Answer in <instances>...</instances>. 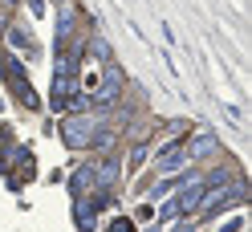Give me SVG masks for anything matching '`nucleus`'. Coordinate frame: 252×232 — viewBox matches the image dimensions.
I'll return each mask as SVG.
<instances>
[{
    "instance_id": "nucleus-1",
    "label": "nucleus",
    "mask_w": 252,
    "mask_h": 232,
    "mask_svg": "<svg viewBox=\"0 0 252 232\" xmlns=\"http://www.w3.org/2000/svg\"><path fill=\"white\" fill-rule=\"evenodd\" d=\"M98 122L102 118H86V114H73L61 122V138H65V147L69 151H86L94 143V134H98Z\"/></svg>"
},
{
    "instance_id": "nucleus-2",
    "label": "nucleus",
    "mask_w": 252,
    "mask_h": 232,
    "mask_svg": "<svg viewBox=\"0 0 252 232\" xmlns=\"http://www.w3.org/2000/svg\"><path fill=\"white\" fill-rule=\"evenodd\" d=\"M118 90H122V69L114 66V61H106L102 86H98V90H94V94H90V102H94V106H110V102L118 98Z\"/></svg>"
},
{
    "instance_id": "nucleus-3",
    "label": "nucleus",
    "mask_w": 252,
    "mask_h": 232,
    "mask_svg": "<svg viewBox=\"0 0 252 232\" xmlns=\"http://www.w3.org/2000/svg\"><path fill=\"white\" fill-rule=\"evenodd\" d=\"M69 188H73V199H77V196H86V192H94V167H90V163L73 171V183H69Z\"/></svg>"
},
{
    "instance_id": "nucleus-4",
    "label": "nucleus",
    "mask_w": 252,
    "mask_h": 232,
    "mask_svg": "<svg viewBox=\"0 0 252 232\" xmlns=\"http://www.w3.org/2000/svg\"><path fill=\"white\" fill-rule=\"evenodd\" d=\"M183 151H187V155H212V151H216V134L199 131V134H195V138H191V143H187Z\"/></svg>"
},
{
    "instance_id": "nucleus-5",
    "label": "nucleus",
    "mask_w": 252,
    "mask_h": 232,
    "mask_svg": "<svg viewBox=\"0 0 252 232\" xmlns=\"http://www.w3.org/2000/svg\"><path fill=\"white\" fill-rule=\"evenodd\" d=\"M8 41H12V45H21V49H25L29 57H33V53H37V41H33V37H29V33H25V29H8Z\"/></svg>"
},
{
    "instance_id": "nucleus-6",
    "label": "nucleus",
    "mask_w": 252,
    "mask_h": 232,
    "mask_svg": "<svg viewBox=\"0 0 252 232\" xmlns=\"http://www.w3.org/2000/svg\"><path fill=\"white\" fill-rule=\"evenodd\" d=\"M90 49H94V57H98L102 66L110 61V45H106V37H102V33H94V41H90Z\"/></svg>"
},
{
    "instance_id": "nucleus-7",
    "label": "nucleus",
    "mask_w": 252,
    "mask_h": 232,
    "mask_svg": "<svg viewBox=\"0 0 252 232\" xmlns=\"http://www.w3.org/2000/svg\"><path fill=\"white\" fill-rule=\"evenodd\" d=\"M110 232H134V224H130V220H122V216H118V220L110 224Z\"/></svg>"
},
{
    "instance_id": "nucleus-8",
    "label": "nucleus",
    "mask_w": 252,
    "mask_h": 232,
    "mask_svg": "<svg viewBox=\"0 0 252 232\" xmlns=\"http://www.w3.org/2000/svg\"><path fill=\"white\" fill-rule=\"evenodd\" d=\"M175 232H191V224H175Z\"/></svg>"
},
{
    "instance_id": "nucleus-9",
    "label": "nucleus",
    "mask_w": 252,
    "mask_h": 232,
    "mask_svg": "<svg viewBox=\"0 0 252 232\" xmlns=\"http://www.w3.org/2000/svg\"><path fill=\"white\" fill-rule=\"evenodd\" d=\"M151 232H159V228H151Z\"/></svg>"
}]
</instances>
